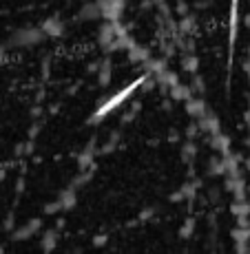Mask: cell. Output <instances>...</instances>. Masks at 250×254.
<instances>
[{"label": "cell", "instance_id": "6da1fadb", "mask_svg": "<svg viewBox=\"0 0 250 254\" xmlns=\"http://www.w3.org/2000/svg\"><path fill=\"white\" fill-rule=\"evenodd\" d=\"M40 40H45L40 27H20V29H16V31L9 36L7 45L13 47V49H20V47H33V45H38Z\"/></svg>", "mask_w": 250, "mask_h": 254}, {"label": "cell", "instance_id": "7a4b0ae2", "mask_svg": "<svg viewBox=\"0 0 250 254\" xmlns=\"http://www.w3.org/2000/svg\"><path fill=\"white\" fill-rule=\"evenodd\" d=\"M40 31H42V36L45 38H60L62 33H65V22H62L60 18L51 16V18H47V20L40 24Z\"/></svg>", "mask_w": 250, "mask_h": 254}, {"label": "cell", "instance_id": "3957f363", "mask_svg": "<svg viewBox=\"0 0 250 254\" xmlns=\"http://www.w3.org/2000/svg\"><path fill=\"white\" fill-rule=\"evenodd\" d=\"M78 18H80V20H84V22L97 20V18H102V11H100V7H97V2H86V4H82Z\"/></svg>", "mask_w": 250, "mask_h": 254}, {"label": "cell", "instance_id": "277c9868", "mask_svg": "<svg viewBox=\"0 0 250 254\" xmlns=\"http://www.w3.org/2000/svg\"><path fill=\"white\" fill-rule=\"evenodd\" d=\"M113 40H115L113 24H104V27L100 29V45L102 47H109V45H113Z\"/></svg>", "mask_w": 250, "mask_h": 254}, {"label": "cell", "instance_id": "5b68a950", "mask_svg": "<svg viewBox=\"0 0 250 254\" xmlns=\"http://www.w3.org/2000/svg\"><path fill=\"white\" fill-rule=\"evenodd\" d=\"M97 80H100L102 86H106L111 82V64L109 62H102L100 64V71H97Z\"/></svg>", "mask_w": 250, "mask_h": 254}, {"label": "cell", "instance_id": "8992f818", "mask_svg": "<svg viewBox=\"0 0 250 254\" xmlns=\"http://www.w3.org/2000/svg\"><path fill=\"white\" fill-rule=\"evenodd\" d=\"M197 64H199L197 58H193V56L186 58V60H184V69L188 71V73H195V71H197Z\"/></svg>", "mask_w": 250, "mask_h": 254}, {"label": "cell", "instance_id": "52a82bcc", "mask_svg": "<svg viewBox=\"0 0 250 254\" xmlns=\"http://www.w3.org/2000/svg\"><path fill=\"white\" fill-rule=\"evenodd\" d=\"M193 89L199 91V93H204V77L202 75H195L193 77Z\"/></svg>", "mask_w": 250, "mask_h": 254}, {"label": "cell", "instance_id": "ba28073f", "mask_svg": "<svg viewBox=\"0 0 250 254\" xmlns=\"http://www.w3.org/2000/svg\"><path fill=\"white\" fill-rule=\"evenodd\" d=\"M244 71H246V75H248V80H250V60H248V58L244 60Z\"/></svg>", "mask_w": 250, "mask_h": 254}, {"label": "cell", "instance_id": "9c48e42d", "mask_svg": "<svg viewBox=\"0 0 250 254\" xmlns=\"http://www.w3.org/2000/svg\"><path fill=\"white\" fill-rule=\"evenodd\" d=\"M244 122H246V126L250 128V106H248V111H246V113H244Z\"/></svg>", "mask_w": 250, "mask_h": 254}, {"label": "cell", "instance_id": "30bf717a", "mask_svg": "<svg viewBox=\"0 0 250 254\" xmlns=\"http://www.w3.org/2000/svg\"><path fill=\"white\" fill-rule=\"evenodd\" d=\"M244 24H246V29H250V11L244 16Z\"/></svg>", "mask_w": 250, "mask_h": 254}, {"label": "cell", "instance_id": "8fae6325", "mask_svg": "<svg viewBox=\"0 0 250 254\" xmlns=\"http://www.w3.org/2000/svg\"><path fill=\"white\" fill-rule=\"evenodd\" d=\"M246 58H248V60H250V45H248V51H246Z\"/></svg>", "mask_w": 250, "mask_h": 254}, {"label": "cell", "instance_id": "7c38bea8", "mask_svg": "<svg viewBox=\"0 0 250 254\" xmlns=\"http://www.w3.org/2000/svg\"><path fill=\"white\" fill-rule=\"evenodd\" d=\"M246 168H248V170H250V157H248V159H246Z\"/></svg>", "mask_w": 250, "mask_h": 254}, {"label": "cell", "instance_id": "4fadbf2b", "mask_svg": "<svg viewBox=\"0 0 250 254\" xmlns=\"http://www.w3.org/2000/svg\"><path fill=\"white\" fill-rule=\"evenodd\" d=\"M0 56H2V49H0Z\"/></svg>", "mask_w": 250, "mask_h": 254}]
</instances>
